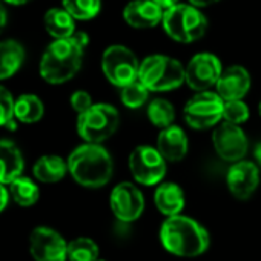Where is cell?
Instances as JSON below:
<instances>
[{"label":"cell","mask_w":261,"mask_h":261,"mask_svg":"<svg viewBox=\"0 0 261 261\" xmlns=\"http://www.w3.org/2000/svg\"><path fill=\"white\" fill-rule=\"evenodd\" d=\"M92 105V98L86 91H75L71 95V106L75 112H79V115L86 112Z\"/></svg>","instance_id":"4dcf8cb0"},{"label":"cell","mask_w":261,"mask_h":261,"mask_svg":"<svg viewBox=\"0 0 261 261\" xmlns=\"http://www.w3.org/2000/svg\"><path fill=\"white\" fill-rule=\"evenodd\" d=\"M45 114V106L43 101L34 95V94H23L16 100V106H14V115L19 121L31 124V123H37L39 120H42Z\"/></svg>","instance_id":"603a6c76"},{"label":"cell","mask_w":261,"mask_h":261,"mask_svg":"<svg viewBox=\"0 0 261 261\" xmlns=\"http://www.w3.org/2000/svg\"><path fill=\"white\" fill-rule=\"evenodd\" d=\"M214 148L220 159L224 162L238 163L244 159L247 152V137L238 124L221 123L215 127L212 134Z\"/></svg>","instance_id":"8fae6325"},{"label":"cell","mask_w":261,"mask_h":261,"mask_svg":"<svg viewBox=\"0 0 261 261\" xmlns=\"http://www.w3.org/2000/svg\"><path fill=\"white\" fill-rule=\"evenodd\" d=\"M68 258L71 261H95L98 259V246L91 238H75L68 243Z\"/></svg>","instance_id":"4316f807"},{"label":"cell","mask_w":261,"mask_h":261,"mask_svg":"<svg viewBox=\"0 0 261 261\" xmlns=\"http://www.w3.org/2000/svg\"><path fill=\"white\" fill-rule=\"evenodd\" d=\"M14 106L16 100L13 98V94L5 86L0 85V126H5L11 130L16 129Z\"/></svg>","instance_id":"f1b7e54d"},{"label":"cell","mask_w":261,"mask_h":261,"mask_svg":"<svg viewBox=\"0 0 261 261\" xmlns=\"http://www.w3.org/2000/svg\"><path fill=\"white\" fill-rule=\"evenodd\" d=\"M223 72L221 62L211 53H200L194 56L186 66V83L197 92L209 91L217 86V82Z\"/></svg>","instance_id":"30bf717a"},{"label":"cell","mask_w":261,"mask_h":261,"mask_svg":"<svg viewBox=\"0 0 261 261\" xmlns=\"http://www.w3.org/2000/svg\"><path fill=\"white\" fill-rule=\"evenodd\" d=\"M4 2L10 4V5H16V7H20V5H25L28 2H31V0H4Z\"/></svg>","instance_id":"8d00e7d4"},{"label":"cell","mask_w":261,"mask_h":261,"mask_svg":"<svg viewBox=\"0 0 261 261\" xmlns=\"http://www.w3.org/2000/svg\"><path fill=\"white\" fill-rule=\"evenodd\" d=\"M165 11L157 7L152 0H133L129 2L123 10V19L124 22L139 30H148L154 28L159 23L163 22Z\"/></svg>","instance_id":"2e32d148"},{"label":"cell","mask_w":261,"mask_h":261,"mask_svg":"<svg viewBox=\"0 0 261 261\" xmlns=\"http://www.w3.org/2000/svg\"><path fill=\"white\" fill-rule=\"evenodd\" d=\"M10 195L19 206L30 207L37 203L40 191L31 178L22 175L10 185Z\"/></svg>","instance_id":"cb8c5ba5"},{"label":"cell","mask_w":261,"mask_h":261,"mask_svg":"<svg viewBox=\"0 0 261 261\" xmlns=\"http://www.w3.org/2000/svg\"><path fill=\"white\" fill-rule=\"evenodd\" d=\"M85 48L72 37L54 40L42 56L40 75L51 85H62L71 80L82 68Z\"/></svg>","instance_id":"3957f363"},{"label":"cell","mask_w":261,"mask_h":261,"mask_svg":"<svg viewBox=\"0 0 261 261\" xmlns=\"http://www.w3.org/2000/svg\"><path fill=\"white\" fill-rule=\"evenodd\" d=\"M154 201L157 209L169 218L180 215V212L183 211L185 194L181 188L175 183H162L154 194Z\"/></svg>","instance_id":"d6986e66"},{"label":"cell","mask_w":261,"mask_h":261,"mask_svg":"<svg viewBox=\"0 0 261 261\" xmlns=\"http://www.w3.org/2000/svg\"><path fill=\"white\" fill-rule=\"evenodd\" d=\"M68 171L83 188L98 189L109 183L114 163L101 145L85 143L77 146L68 157Z\"/></svg>","instance_id":"7a4b0ae2"},{"label":"cell","mask_w":261,"mask_h":261,"mask_svg":"<svg viewBox=\"0 0 261 261\" xmlns=\"http://www.w3.org/2000/svg\"><path fill=\"white\" fill-rule=\"evenodd\" d=\"M68 172V162L59 155H43L33 168L34 177L42 183H57Z\"/></svg>","instance_id":"7402d4cb"},{"label":"cell","mask_w":261,"mask_h":261,"mask_svg":"<svg viewBox=\"0 0 261 261\" xmlns=\"http://www.w3.org/2000/svg\"><path fill=\"white\" fill-rule=\"evenodd\" d=\"M152 2H154L157 7H160L163 11H168L169 8H172V7H175V5L180 4L178 0H152Z\"/></svg>","instance_id":"836d02e7"},{"label":"cell","mask_w":261,"mask_h":261,"mask_svg":"<svg viewBox=\"0 0 261 261\" xmlns=\"http://www.w3.org/2000/svg\"><path fill=\"white\" fill-rule=\"evenodd\" d=\"M25 62V48L13 39L0 42V80L13 77Z\"/></svg>","instance_id":"ffe728a7"},{"label":"cell","mask_w":261,"mask_h":261,"mask_svg":"<svg viewBox=\"0 0 261 261\" xmlns=\"http://www.w3.org/2000/svg\"><path fill=\"white\" fill-rule=\"evenodd\" d=\"M162 25L165 33L180 43L197 42L207 30L206 16L191 4H178L165 11Z\"/></svg>","instance_id":"5b68a950"},{"label":"cell","mask_w":261,"mask_h":261,"mask_svg":"<svg viewBox=\"0 0 261 261\" xmlns=\"http://www.w3.org/2000/svg\"><path fill=\"white\" fill-rule=\"evenodd\" d=\"M72 39H74L80 46H83V48H86L88 43H89V36H88L85 31H75L74 36H72Z\"/></svg>","instance_id":"d6a6232c"},{"label":"cell","mask_w":261,"mask_h":261,"mask_svg":"<svg viewBox=\"0 0 261 261\" xmlns=\"http://www.w3.org/2000/svg\"><path fill=\"white\" fill-rule=\"evenodd\" d=\"M258 109H259V114H261V103H259V106H258Z\"/></svg>","instance_id":"f35d334b"},{"label":"cell","mask_w":261,"mask_h":261,"mask_svg":"<svg viewBox=\"0 0 261 261\" xmlns=\"http://www.w3.org/2000/svg\"><path fill=\"white\" fill-rule=\"evenodd\" d=\"M25 168L20 148L8 139L0 140V185H11L22 177Z\"/></svg>","instance_id":"ac0fdd59"},{"label":"cell","mask_w":261,"mask_h":261,"mask_svg":"<svg viewBox=\"0 0 261 261\" xmlns=\"http://www.w3.org/2000/svg\"><path fill=\"white\" fill-rule=\"evenodd\" d=\"M217 94L224 100H241L250 89V74L240 65L223 69L217 82Z\"/></svg>","instance_id":"9a60e30c"},{"label":"cell","mask_w":261,"mask_h":261,"mask_svg":"<svg viewBox=\"0 0 261 261\" xmlns=\"http://www.w3.org/2000/svg\"><path fill=\"white\" fill-rule=\"evenodd\" d=\"M224 100L211 91L197 92L185 106V120L194 129H209L223 118Z\"/></svg>","instance_id":"ba28073f"},{"label":"cell","mask_w":261,"mask_h":261,"mask_svg":"<svg viewBox=\"0 0 261 261\" xmlns=\"http://www.w3.org/2000/svg\"><path fill=\"white\" fill-rule=\"evenodd\" d=\"M10 192L8 189L5 188V185H0V212L5 211V207L8 206V201H10Z\"/></svg>","instance_id":"1f68e13d"},{"label":"cell","mask_w":261,"mask_h":261,"mask_svg":"<svg viewBox=\"0 0 261 261\" xmlns=\"http://www.w3.org/2000/svg\"><path fill=\"white\" fill-rule=\"evenodd\" d=\"M62 5L74 20H91L100 13L101 0H62Z\"/></svg>","instance_id":"484cf974"},{"label":"cell","mask_w":261,"mask_h":261,"mask_svg":"<svg viewBox=\"0 0 261 261\" xmlns=\"http://www.w3.org/2000/svg\"><path fill=\"white\" fill-rule=\"evenodd\" d=\"M223 118L232 124H241L249 118V108L243 100H230L224 101Z\"/></svg>","instance_id":"f546056e"},{"label":"cell","mask_w":261,"mask_h":261,"mask_svg":"<svg viewBox=\"0 0 261 261\" xmlns=\"http://www.w3.org/2000/svg\"><path fill=\"white\" fill-rule=\"evenodd\" d=\"M160 240L168 252L185 258L204 253L211 243L209 232L197 220L185 215L169 217L160 229Z\"/></svg>","instance_id":"6da1fadb"},{"label":"cell","mask_w":261,"mask_h":261,"mask_svg":"<svg viewBox=\"0 0 261 261\" xmlns=\"http://www.w3.org/2000/svg\"><path fill=\"white\" fill-rule=\"evenodd\" d=\"M95 261H105V259H100V258H98V259H95Z\"/></svg>","instance_id":"ab89813d"},{"label":"cell","mask_w":261,"mask_h":261,"mask_svg":"<svg viewBox=\"0 0 261 261\" xmlns=\"http://www.w3.org/2000/svg\"><path fill=\"white\" fill-rule=\"evenodd\" d=\"M120 124L118 111L108 103H95L77 118V133L86 143L100 145L108 140Z\"/></svg>","instance_id":"8992f818"},{"label":"cell","mask_w":261,"mask_h":261,"mask_svg":"<svg viewBox=\"0 0 261 261\" xmlns=\"http://www.w3.org/2000/svg\"><path fill=\"white\" fill-rule=\"evenodd\" d=\"M139 80L149 91H172L186 82V68L172 57L154 54L140 63Z\"/></svg>","instance_id":"277c9868"},{"label":"cell","mask_w":261,"mask_h":261,"mask_svg":"<svg viewBox=\"0 0 261 261\" xmlns=\"http://www.w3.org/2000/svg\"><path fill=\"white\" fill-rule=\"evenodd\" d=\"M129 169L134 180L145 186L159 185L166 174V160L152 146H137L129 155Z\"/></svg>","instance_id":"9c48e42d"},{"label":"cell","mask_w":261,"mask_h":261,"mask_svg":"<svg viewBox=\"0 0 261 261\" xmlns=\"http://www.w3.org/2000/svg\"><path fill=\"white\" fill-rule=\"evenodd\" d=\"M148 117L154 126L166 129L175 120V108L166 98H154L148 106Z\"/></svg>","instance_id":"d4e9b609"},{"label":"cell","mask_w":261,"mask_h":261,"mask_svg":"<svg viewBox=\"0 0 261 261\" xmlns=\"http://www.w3.org/2000/svg\"><path fill=\"white\" fill-rule=\"evenodd\" d=\"M217 2H220V0H189V4L194 5L195 8H204V7L214 5Z\"/></svg>","instance_id":"e575fe53"},{"label":"cell","mask_w":261,"mask_h":261,"mask_svg":"<svg viewBox=\"0 0 261 261\" xmlns=\"http://www.w3.org/2000/svg\"><path fill=\"white\" fill-rule=\"evenodd\" d=\"M7 22H8V16H7V10L4 7V4L0 2V33H2L7 27Z\"/></svg>","instance_id":"d590c367"},{"label":"cell","mask_w":261,"mask_h":261,"mask_svg":"<svg viewBox=\"0 0 261 261\" xmlns=\"http://www.w3.org/2000/svg\"><path fill=\"white\" fill-rule=\"evenodd\" d=\"M227 188L230 194L238 200H247L256 191L259 185L258 166L252 162L241 160L233 163L227 172Z\"/></svg>","instance_id":"5bb4252c"},{"label":"cell","mask_w":261,"mask_h":261,"mask_svg":"<svg viewBox=\"0 0 261 261\" xmlns=\"http://www.w3.org/2000/svg\"><path fill=\"white\" fill-rule=\"evenodd\" d=\"M30 252L34 261H66L68 243L57 230L39 226L30 235Z\"/></svg>","instance_id":"7c38bea8"},{"label":"cell","mask_w":261,"mask_h":261,"mask_svg":"<svg viewBox=\"0 0 261 261\" xmlns=\"http://www.w3.org/2000/svg\"><path fill=\"white\" fill-rule=\"evenodd\" d=\"M189 148L188 137L180 126H169L162 129L157 139V151L168 162H180L186 157Z\"/></svg>","instance_id":"e0dca14e"},{"label":"cell","mask_w":261,"mask_h":261,"mask_svg":"<svg viewBox=\"0 0 261 261\" xmlns=\"http://www.w3.org/2000/svg\"><path fill=\"white\" fill-rule=\"evenodd\" d=\"M149 92L151 91L140 80H136L133 83H129L127 86L121 88L120 97H121V101L124 106H127L130 109H137L148 101Z\"/></svg>","instance_id":"83f0119b"},{"label":"cell","mask_w":261,"mask_h":261,"mask_svg":"<svg viewBox=\"0 0 261 261\" xmlns=\"http://www.w3.org/2000/svg\"><path fill=\"white\" fill-rule=\"evenodd\" d=\"M45 28L51 37L56 40L69 39L75 33V22L74 17L63 8H51L46 11L43 17Z\"/></svg>","instance_id":"44dd1931"},{"label":"cell","mask_w":261,"mask_h":261,"mask_svg":"<svg viewBox=\"0 0 261 261\" xmlns=\"http://www.w3.org/2000/svg\"><path fill=\"white\" fill-rule=\"evenodd\" d=\"M101 69L105 77L118 88L139 80L140 62L136 54L123 45H112L105 49L101 57Z\"/></svg>","instance_id":"52a82bcc"},{"label":"cell","mask_w":261,"mask_h":261,"mask_svg":"<svg viewBox=\"0 0 261 261\" xmlns=\"http://www.w3.org/2000/svg\"><path fill=\"white\" fill-rule=\"evenodd\" d=\"M111 209L114 215L123 221V223H130L137 220L145 209V198L142 191L134 185V183H120L117 185L109 198Z\"/></svg>","instance_id":"4fadbf2b"},{"label":"cell","mask_w":261,"mask_h":261,"mask_svg":"<svg viewBox=\"0 0 261 261\" xmlns=\"http://www.w3.org/2000/svg\"><path fill=\"white\" fill-rule=\"evenodd\" d=\"M255 159H256V162L261 165V142L256 145V148H255Z\"/></svg>","instance_id":"74e56055"}]
</instances>
